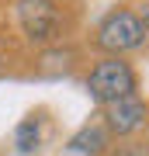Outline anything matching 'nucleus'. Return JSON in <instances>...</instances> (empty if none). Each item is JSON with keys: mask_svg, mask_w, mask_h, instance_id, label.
I'll return each instance as SVG.
<instances>
[{"mask_svg": "<svg viewBox=\"0 0 149 156\" xmlns=\"http://www.w3.org/2000/svg\"><path fill=\"white\" fill-rule=\"evenodd\" d=\"M14 149L21 156H35L42 149V118L38 115H28V118L17 122V128H14Z\"/></svg>", "mask_w": 149, "mask_h": 156, "instance_id": "6", "label": "nucleus"}, {"mask_svg": "<svg viewBox=\"0 0 149 156\" xmlns=\"http://www.w3.org/2000/svg\"><path fill=\"white\" fill-rule=\"evenodd\" d=\"M83 87H87V97L97 108H104V104H115L122 97L139 94V73L125 56H104L90 66Z\"/></svg>", "mask_w": 149, "mask_h": 156, "instance_id": "3", "label": "nucleus"}, {"mask_svg": "<svg viewBox=\"0 0 149 156\" xmlns=\"http://www.w3.org/2000/svg\"><path fill=\"white\" fill-rule=\"evenodd\" d=\"M111 139H115V135L104 128V122H94V125H83L80 132L69 139V149L83 153V156H104L111 149Z\"/></svg>", "mask_w": 149, "mask_h": 156, "instance_id": "5", "label": "nucleus"}, {"mask_svg": "<svg viewBox=\"0 0 149 156\" xmlns=\"http://www.w3.org/2000/svg\"><path fill=\"white\" fill-rule=\"evenodd\" d=\"M101 122H104V128L111 135H118V139H128V135L142 132L146 122H149V104L139 94L132 97H122L115 101V104H104L101 108Z\"/></svg>", "mask_w": 149, "mask_h": 156, "instance_id": "4", "label": "nucleus"}, {"mask_svg": "<svg viewBox=\"0 0 149 156\" xmlns=\"http://www.w3.org/2000/svg\"><path fill=\"white\" fill-rule=\"evenodd\" d=\"M122 156H149V146L146 142H128V146H122Z\"/></svg>", "mask_w": 149, "mask_h": 156, "instance_id": "7", "label": "nucleus"}, {"mask_svg": "<svg viewBox=\"0 0 149 156\" xmlns=\"http://www.w3.org/2000/svg\"><path fill=\"white\" fill-rule=\"evenodd\" d=\"M146 38H149V31H146L139 11H132V7H111L94 28V49L104 52V56L139 52L146 45Z\"/></svg>", "mask_w": 149, "mask_h": 156, "instance_id": "2", "label": "nucleus"}, {"mask_svg": "<svg viewBox=\"0 0 149 156\" xmlns=\"http://www.w3.org/2000/svg\"><path fill=\"white\" fill-rule=\"evenodd\" d=\"M14 21L21 35L38 49L59 45L69 31L66 7L59 0H14Z\"/></svg>", "mask_w": 149, "mask_h": 156, "instance_id": "1", "label": "nucleus"}]
</instances>
